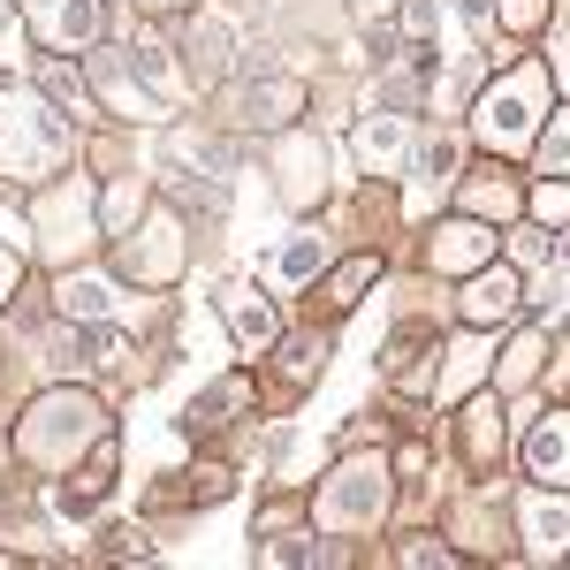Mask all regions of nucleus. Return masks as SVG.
I'll list each match as a JSON object with an SVG mask.
<instances>
[{
	"mask_svg": "<svg viewBox=\"0 0 570 570\" xmlns=\"http://www.w3.org/2000/svg\"><path fill=\"white\" fill-rule=\"evenodd\" d=\"M525 540H532V556H570V502L525 494Z\"/></svg>",
	"mask_w": 570,
	"mask_h": 570,
	"instance_id": "nucleus-10",
	"label": "nucleus"
},
{
	"mask_svg": "<svg viewBox=\"0 0 570 570\" xmlns=\"http://www.w3.org/2000/svg\"><path fill=\"white\" fill-rule=\"evenodd\" d=\"M53 305L69 312V320H107V312L122 305V297H115V282H107V274H61Z\"/></svg>",
	"mask_w": 570,
	"mask_h": 570,
	"instance_id": "nucleus-13",
	"label": "nucleus"
},
{
	"mask_svg": "<svg viewBox=\"0 0 570 570\" xmlns=\"http://www.w3.org/2000/svg\"><path fill=\"white\" fill-rule=\"evenodd\" d=\"M373 274H381L373 259H351L343 274H335V282H327V312H351V305H357V289H365Z\"/></svg>",
	"mask_w": 570,
	"mask_h": 570,
	"instance_id": "nucleus-16",
	"label": "nucleus"
},
{
	"mask_svg": "<svg viewBox=\"0 0 570 570\" xmlns=\"http://www.w3.org/2000/svg\"><path fill=\"white\" fill-rule=\"evenodd\" d=\"M153 8H160V0H153Z\"/></svg>",
	"mask_w": 570,
	"mask_h": 570,
	"instance_id": "nucleus-26",
	"label": "nucleus"
},
{
	"mask_svg": "<svg viewBox=\"0 0 570 570\" xmlns=\"http://www.w3.org/2000/svg\"><path fill=\"white\" fill-rule=\"evenodd\" d=\"M365 8H395V0H365Z\"/></svg>",
	"mask_w": 570,
	"mask_h": 570,
	"instance_id": "nucleus-25",
	"label": "nucleus"
},
{
	"mask_svg": "<svg viewBox=\"0 0 570 570\" xmlns=\"http://www.w3.org/2000/svg\"><path fill=\"white\" fill-rule=\"evenodd\" d=\"M85 441H99V403H91V395H46L39 411H31V426H23V449H31L39 464L77 456Z\"/></svg>",
	"mask_w": 570,
	"mask_h": 570,
	"instance_id": "nucleus-3",
	"label": "nucleus"
},
{
	"mask_svg": "<svg viewBox=\"0 0 570 570\" xmlns=\"http://www.w3.org/2000/svg\"><path fill=\"white\" fill-rule=\"evenodd\" d=\"M532 206H540V220H570V176H563V183H548Z\"/></svg>",
	"mask_w": 570,
	"mask_h": 570,
	"instance_id": "nucleus-20",
	"label": "nucleus"
},
{
	"mask_svg": "<svg viewBox=\"0 0 570 570\" xmlns=\"http://www.w3.org/2000/svg\"><path fill=\"white\" fill-rule=\"evenodd\" d=\"M510 312H518V274H510V266L472 274V289H464V320H472V327H494V320H510Z\"/></svg>",
	"mask_w": 570,
	"mask_h": 570,
	"instance_id": "nucleus-9",
	"label": "nucleus"
},
{
	"mask_svg": "<svg viewBox=\"0 0 570 570\" xmlns=\"http://www.w3.org/2000/svg\"><path fill=\"white\" fill-rule=\"evenodd\" d=\"M31 23L53 46H91L99 39V0H31Z\"/></svg>",
	"mask_w": 570,
	"mask_h": 570,
	"instance_id": "nucleus-5",
	"label": "nucleus"
},
{
	"mask_svg": "<svg viewBox=\"0 0 570 570\" xmlns=\"http://www.w3.org/2000/svg\"><path fill=\"white\" fill-rule=\"evenodd\" d=\"M540 99H548V85H540V69H510L502 85H487L480 115H472V130H480V145H494V153H518V145H532V122H540Z\"/></svg>",
	"mask_w": 570,
	"mask_h": 570,
	"instance_id": "nucleus-2",
	"label": "nucleus"
},
{
	"mask_svg": "<svg viewBox=\"0 0 570 570\" xmlns=\"http://www.w3.org/2000/svg\"><path fill=\"white\" fill-rule=\"evenodd\" d=\"M487 252H494V236H487L480 220H449V228H434V244H426V259H434L441 274H464V266H480Z\"/></svg>",
	"mask_w": 570,
	"mask_h": 570,
	"instance_id": "nucleus-8",
	"label": "nucleus"
},
{
	"mask_svg": "<svg viewBox=\"0 0 570 570\" xmlns=\"http://www.w3.org/2000/svg\"><path fill=\"white\" fill-rule=\"evenodd\" d=\"M220 312H228V335H236L244 351H266V343H274V305H266L259 289H228Z\"/></svg>",
	"mask_w": 570,
	"mask_h": 570,
	"instance_id": "nucleus-12",
	"label": "nucleus"
},
{
	"mask_svg": "<svg viewBox=\"0 0 570 570\" xmlns=\"http://www.w3.org/2000/svg\"><path fill=\"white\" fill-rule=\"evenodd\" d=\"M61 153H69L61 115H46L31 91H8V99H0V176L39 183V176L61 168Z\"/></svg>",
	"mask_w": 570,
	"mask_h": 570,
	"instance_id": "nucleus-1",
	"label": "nucleus"
},
{
	"mask_svg": "<svg viewBox=\"0 0 570 570\" xmlns=\"http://www.w3.org/2000/svg\"><path fill=\"white\" fill-rule=\"evenodd\" d=\"M46 91H53V99H61V107H85V85H77V77H69V69H46Z\"/></svg>",
	"mask_w": 570,
	"mask_h": 570,
	"instance_id": "nucleus-21",
	"label": "nucleus"
},
{
	"mask_svg": "<svg viewBox=\"0 0 570 570\" xmlns=\"http://www.w3.org/2000/svg\"><path fill=\"white\" fill-rule=\"evenodd\" d=\"M320 168H327L320 145H312V153H305V145H289V198H320V183H327Z\"/></svg>",
	"mask_w": 570,
	"mask_h": 570,
	"instance_id": "nucleus-15",
	"label": "nucleus"
},
{
	"mask_svg": "<svg viewBox=\"0 0 570 570\" xmlns=\"http://www.w3.org/2000/svg\"><path fill=\"white\" fill-rule=\"evenodd\" d=\"M540 168L548 176H570V115H556V130L540 137Z\"/></svg>",
	"mask_w": 570,
	"mask_h": 570,
	"instance_id": "nucleus-17",
	"label": "nucleus"
},
{
	"mask_svg": "<svg viewBox=\"0 0 570 570\" xmlns=\"http://www.w3.org/2000/svg\"><path fill=\"white\" fill-rule=\"evenodd\" d=\"M236 403H244V381H220V389H206L190 411H183V426H190V434H214L220 411H236Z\"/></svg>",
	"mask_w": 570,
	"mask_h": 570,
	"instance_id": "nucleus-14",
	"label": "nucleus"
},
{
	"mask_svg": "<svg viewBox=\"0 0 570 570\" xmlns=\"http://www.w3.org/2000/svg\"><path fill=\"white\" fill-rule=\"evenodd\" d=\"M381 502H389V472L381 464H365V456H351L335 480H327V494H320V525H373L381 518Z\"/></svg>",
	"mask_w": 570,
	"mask_h": 570,
	"instance_id": "nucleus-4",
	"label": "nucleus"
},
{
	"mask_svg": "<svg viewBox=\"0 0 570 570\" xmlns=\"http://www.w3.org/2000/svg\"><path fill=\"white\" fill-rule=\"evenodd\" d=\"M426 168H434V183H449V168H456V137H441V145H426Z\"/></svg>",
	"mask_w": 570,
	"mask_h": 570,
	"instance_id": "nucleus-22",
	"label": "nucleus"
},
{
	"mask_svg": "<svg viewBox=\"0 0 570 570\" xmlns=\"http://www.w3.org/2000/svg\"><path fill=\"white\" fill-rule=\"evenodd\" d=\"M403 153H411L403 115H365V122H357V160H365L373 176H403Z\"/></svg>",
	"mask_w": 570,
	"mask_h": 570,
	"instance_id": "nucleus-6",
	"label": "nucleus"
},
{
	"mask_svg": "<svg viewBox=\"0 0 570 570\" xmlns=\"http://www.w3.org/2000/svg\"><path fill=\"white\" fill-rule=\"evenodd\" d=\"M510 206H518L510 183H480V190H472V214H510Z\"/></svg>",
	"mask_w": 570,
	"mask_h": 570,
	"instance_id": "nucleus-19",
	"label": "nucleus"
},
{
	"mask_svg": "<svg viewBox=\"0 0 570 570\" xmlns=\"http://www.w3.org/2000/svg\"><path fill=\"white\" fill-rule=\"evenodd\" d=\"M456 8H464V23H472V31H494V0H456Z\"/></svg>",
	"mask_w": 570,
	"mask_h": 570,
	"instance_id": "nucleus-24",
	"label": "nucleus"
},
{
	"mask_svg": "<svg viewBox=\"0 0 570 570\" xmlns=\"http://www.w3.org/2000/svg\"><path fill=\"white\" fill-rule=\"evenodd\" d=\"M556 252H563V244H556L548 228H518V259H525V266H548Z\"/></svg>",
	"mask_w": 570,
	"mask_h": 570,
	"instance_id": "nucleus-18",
	"label": "nucleus"
},
{
	"mask_svg": "<svg viewBox=\"0 0 570 570\" xmlns=\"http://www.w3.org/2000/svg\"><path fill=\"white\" fill-rule=\"evenodd\" d=\"M441 23V0H411V31H419V39H426V31H434Z\"/></svg>",
	"mask_w": 570,
	"mask_h": 570,
	"instance_id": "nucleus-23",
	"label": "nucleus"
},
{
	"mask_svg": "<svg viewBox=\"0 0 570 570\" xmlns=\"http://www.w3.org/2000/svg\"><path fill=\"white\" fill-rule=\"evenodd\" d=\"M320 259H327V244H320L312 228H297V236H282V244H274V259H266V274H274L282 289H305L312 274H320Z\"/></svg>",
	"mask_w": 570,
	"mask_h": 570,
	"instance_id": "nucleus-11",
	"label": "nucleus"
},
{
	"mask_svg": "<svg viewBox=\"0 0 570 570\" xmlns=\"http://www.w3.org/2000/svg\"><path fill=\"white\" fill-rule=\"evenodd\" d=\"M525 464H532V480L570 487V411H556V419H540V426L525 434Z\"/></svg>",
	"mask_w": 570,
	"mask_h": 570,
	"instance_id": "nucleus-7",
	"label": "nucleus"
}]
</instances>
